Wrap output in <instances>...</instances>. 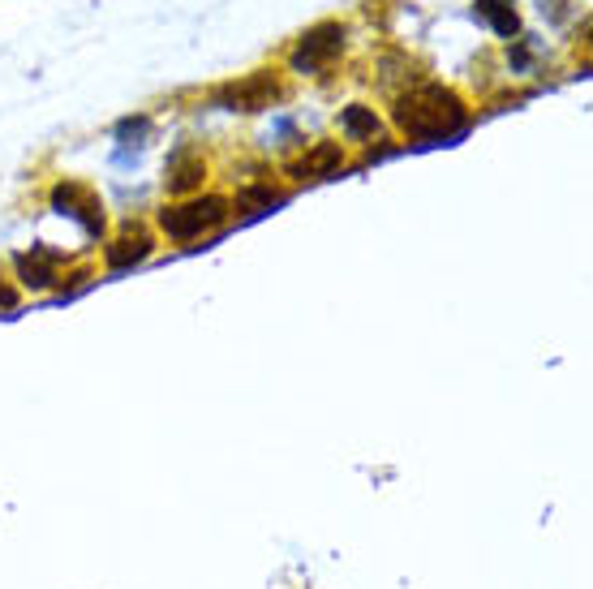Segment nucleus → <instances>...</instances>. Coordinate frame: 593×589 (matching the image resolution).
<instances>
[{
	"label": "nucleus",
	"instance_id": "obj_1",
	"mask_svg": "<svg viewBox=\"0 0 593 589\" xmlns=\"http://www.w3.org/2000/svg\"><path fill=\"white\" fill-rule=\"evenodd\" d=\"M465 121H469L465 99H460L456 91H447V86H435V82L413 86V91L400 95V104H396V125L413 142L452 138L456 129H465Z\"/></svg>",
	"mask_w": 593,
	"mask_h": 589
},
{
	"label": "nucleus",
	"instance_id": "obj_2",
	"mask_svg": "<svg viewBox=\"0 0 593 589\" xmlns=\"http://www.w3.org/2000/svg\"><path fill=\"white\" fill-rule=\"evenodd\" d=\"M224 220H228V203L220 194H202V198H190V203L159 211V228L172 241H194L202 233H211V228H220Z\"/></svg>",
	"mask_w": 593,
	"mask_h": 589
},
{
	"label": "nucleus",
	"instance_id": "obj_3",
	"mask_svg": "<svg viewBox=\"0 0 593 589\" xmlns=\"http://www.w3.org/2000/svg\"><path fill=\"white\" fill-rule=\"evenodd\" d=\"M284 99V82L271 74V69H258V74H245L237 82H228L215 91V104L220 108H233V112H263L271 104Z\"/></svg>",
	"mask_w": 593,
	"mask_h": 589
},
{
	"label": "nucleus",
	"instance_id": "obj_4",
	"mask_svg": "<svg viewBox=\"0 0 593 589\" xmlns=\"http://www.w3.org/2000/svg\"><path fill=\"white\" fill-rule=\"evenodd\" d=\"M344 35L349 31H344L340 22H318L314 31L301 35V43L293 48V69L297 74H318V69H327L340 56Z\"/></svg>",
	"mask_w": 593,
	"mask_h": 589
},
{
	"label": "nucleus",
	"instance_id": "obj_5",
	"mask_svg": "<svg viewBox=\"0 0 593 589\" xmlns=\"http://www.w3.org/2000/svg\"><path fill=\"white\" fill-rule=\"evenodd\" d=\"M52 207L69 215V220H78L86 233L99 237L104 233V203H99V194L91 190V185H82V181H61L52 190Z\"/></svg>",
	"mask_w": 593,
	"mask_h": 589
},
{
	"label": "nucleus",
	"instance_id": "obj_6",
	"mask_svg": "<svg viewBox=\"0 0 593 589\" xmlns=\"http://www.w3.org/2000/svg\"><path fill=\"white\" fill-rule=\"evenodd\" d=\"M202 177H207V160H202L198 147H177L168 155V168H164L168 194H190L202 185Z\"/></svg>",
	"mask_w": 593,
	"mask_h": 589
},
{
	"label": "nucleus",
	"instance_id": "obj_7",
	"mask_svg": "<svg viewBox=\"0 0 593 589\" xmlns=\"http://www.w3.org/2000/svg\"><path fill=\"white\" fill-rule=\"evenodd\" d=\"M344 164V147L340 142H314V147L301 155V160L288 168L293 172L297 181H323V177H331V172H336Z\"/></svg>",
	"mask_w": 593,
	"mask_h": 589
},
{
	"label": "nucleus",
	"instance_id": "obj_8",
	"mask_svg": "<svg viewBox=\"0 0 593 589\" xmlns=\"http://www.w3.org/2000/svg\"><path fill=\"white\" fill-rule=\"evenodd\" d=\"M56 267H61V250L52 246H31V254H18V271L31 289H48L56 280Z\"/></svg>",
	"mask_w": 593,
	"mask_h": 589
},
{
	"label": "nucleus",
	"instance_id": "obj_9",
	"mask_svg": "<svg viewBox=\"0 0 593 589\" xmlns=\"http://www.w3.org/2000/svg\"><path fill=\"white\" fill-rule=\"evenodd\" d=\"M151 246H155V241H151L147 228H125V233L108 246V267H112V271L134 267V263H142V258L151 254Z\"/></svg>",
	"mask_w": 593,
	"mask_h": 589
},
{
	"label": "nucleus",
	"instance_id": "obj_10",
	"mask_svg": "<svg viewBox=\"0 0 593 589\" xmlns=\"http://www.w3.org/2000/svg\"><path fill=\"white\" fill-rule=\"evenodd\" d=\"M473 13L482 22L495 26V35L503 39H516L520 35V18H516V0H477Z\"/></svg>",
	"mask_w": 593,
	"mask_h": 589
},
{
	"label": "nucleus",
	"instance_id": "obj_11",
	"mask_svg": "<svg viewBox=\"0 0 593 589\" xmlns=\"http://www.w3.org/2000/svg\"><path fill=\"white\" fill-rule=\"evenodd\" d=\"M340 129L349 138H374L379 134V117H374V108H366V104H353V108H344L340 112Z\"/></svg>",
	"mask_w": 593,
	"mask_h": 589
},
{
	"label": "nucleus",
	"instance_id": "obj_12",
	"mask_svg": "<svg viewBox=\"0 0 593 589\" xmlns=\"http://www.w3.org/2000/svg\"><path fill=\"white\" fill-rule=\"evenodd\" d=\"M271 203H280V194L271 190V185H254V190H241L237 194V211H263V207H271Z\"/></svg>",
	"mask_w": 593,
	"mask_h": 589
},
{
	"label": "nucleus",
	"instance_id": "obj_13",
	"mask_svg": "<svg viewBox=\"0 0 593 589\" xmlns=\"http://www.w3.org/2000/svg\"><path fill=\"white\" fill-rule=\"evenodd\" d=\"M18 306V289L5 280V271H0V310H13Z\"/></svg>",
	"mask_w": 593,
	"mask_h": 589
}]
</instances>
